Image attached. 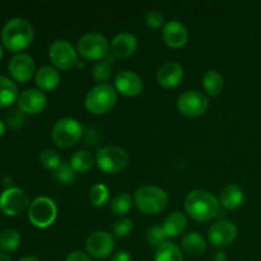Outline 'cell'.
<instances>
[{"mask_svg":"<svg viewBox=\"0 0 261 261\" xmlns=\"http://www.w3.org/2000/svg\"><path fill=\"white\" fill-rule=\"evenodd\" d=\"M186 213L196 222H209L221 213L219 200L206 190H193L184 201Z\"/></svg>","mask_w":261,"mask_h":261,"instance_id":"cell-1","label":"cell"},{"mask_svg":"<svg viewBox=\"0 0 261 261\" xmlns=\"http://www.w3.org/2000/svg\"><path fill=\"white\" fill-rule=\"evenodd\" d=\"M35 32L28 20L23 18H12L2 30V42L7 50L18 53L25 50L32 43Z\"/></svg>","mask_w":261,"mask_h":261,"instance_id":"cell-2","label":"cell"},{"mask_svg":"<svg viewBox=\"0 0 261 261\" xmlns=\"http://www.w3.org/2000/svg\"><path fill=\"white\" fill-rule=\"evenodd\" d=\"M117 102V92L111 84H97L87 93L84 106L92 115H105L111 111Z\"/></svg>","mask_w":261,"mask_h":261,"instance_id":"cell-3","label":"cell"},{"mask_svg":"<svg viewBox=\"0 0 261 261\" xmlns=\"http://www.w3.org/2000/svg\"><path fill=\"white\" fill-rule=\"evenodd\" d=\"M134 203L142 213L157 214L167 206L168 195L158 186H142L134 193Z\"/></svg>","mask_w":261,"mask_h":261,"instance_id":"cell-4","label":"cell"},{"mask_svg":"<svg viewBox=\"0 0 261 261\" xmlns=\"http://www.w3.org/2000/svg\"><path fill=\"white\" fill-rule=\"evenodd\" d=\"M84 134V126L73 117H63L54 125L51 139L59 148H70L81 140Z\"/></svg>","mask_w":261,"mask_h":261,"instance_id":"cell-5","label":"cell"},{"mask_svg":"<svg viewBox=\"0 0 261 261\" xmlns=\"http://www.w3.org/2000/svg\"><path fill=\"white\" fill-rule=\"evenodd\" d=\"M111 51V45L103 35L98 32L86 33L76 42V53L84 60L99 61L107 58Z\"/></svg>","mask_w":261,"mask_h":261,"instance_id":"cell-6","label":"cell"},{"mask_svg":"<svg viewBox=\"0 0 261 261\" xmlns=\"http://www.w3.org/2000/svg\"><path fill=\"white\" fill-rule=\"evenodd\" d=\"M58 217V206L53 199L47 196H38L28 208V219L37 228H47Z\"/></svg>","mask_w":261,"mask_h":261,"instance_id":"cell-7","label":"cell"},{"mask_svg":"<svg viewBox=\"0 0 261 261\" xmlns=\"http://www.w3.org/2000/svg\"><path fill=\"white\" fill-rule=\"evenodd\" d=\"M96 163L101 171L106 173H117L129 163V154L125 149L115 145L102 147L97 150Z\"/></svg>","mask_w":261,"mask_h":261,"instance_id":"cell-8","label":"cell"},{"mask_svg":"<svg viewBox=\"0 0 261 261\" xmlns=\"http://www.w3.org/2000/svg\"><path fill=\"white\" fill-rule=\"evenodd\" d=\"M48 59L58 70H70L78 65V53L66 40H56L51 43Z\"/></svg>","mask_w":261,"mask_h":261,"instance_id":"cell-9","label":"cell"},{"mask_svg":"<svg viewBox=\"0 0 261 261\" xmlns=\"http://www.w3.org/2000/svg\"><path fill=\"white\" fill-rule=\"evenodd\" d=\"M27 194L19 188L5 189L0 195V211L8 217H18L30 208Z\"/></svg>","mask_w":261,"mask_h":261,"instance_id":"cell-10","label":"cell"},{"mask_svg":"<svg viewBox=\"0 0 261 261\" xmlns=\"http://www.w3.org/2000/svg\"><path fill=\"white\" fill-rule=\"evenodd\" d=\"M209 99L203 92L188 91L180 94L177 99V110L188 117H198L206 112Z\"/></svg>","mask_w":261,"mask_h":261,"instance_id":"cell-11","label":"cell"},{"mask_svg":"<svg viewBox=\"0 0 261 261\" xmlns=\"http://www.w3.org/2000/svg\"><path fill=\"white\" fill-rule=\"evenodd\" d=\"M87 254L93 259H106L115 250L114 234L106 231H96L86 241Z\"/></svg>","mask_w":261,"mask_h":261,"instance_id":"cell-12","label":"cell"},{"mask_svg":"<svg viewBox=\"0 0 261 261\" xmlns=\"http://www.w3.org/2000/svg\"><path fill=\"white\" fill-rule=\"evenodd\" d=\"M239 229L236 224L227 219H219L208 229V240L216 247H226L236 240Z\"/></svg>","mask_w":261,"mask_h":261,"instance_id":"cell-13","label":"cell"},{"mask_svg":"<svg viewBox=\"0 0 261 261\" xmlns=\"http://www.w3.org/2000/svg\"><path fill=\"white\" fill-rule=\"evenodd\" d=\"M10 76L18 83H27L31 78L36 74V64L32 56L28 54L19 53L15 54L9 61L8 65Z\"/></svg>","mask_w":261,"mask_h":261,"instance_id":"cell-14","label":"cell"},{"mask_svg":"<svg viewBox=\"0 0 261 261\" xmlns=\"http://www.w3.org/2000/svg\"><path fill=\"white\" fill-rule=\"evenodd\" d=\"M18 109L25 115L41 114L47 107V97L42 91L28 88L18 97Z\"/></svg>","mask_w":261,"mask_h":261,"instance_id":"cell-15","label":"cell"},{"mask_svg":"<svg viewBox=\"0 0 261 261\" xmlns=\"http://www.w3.org/2000/svg\"><path fill=\"white\" fill-rule=\"evenodd\" d=\"M144 84L142 78L134 71L122 70L115 76V89L125 97H137L143 92Z\"/></svg>","mask_w":261,"mask_h":261,"instance_id":"cell-16","label":"cell"},{"mask_svg":"<svg viewBox=\"0 0 261 261\" xmlns=\"http://www.w3.org/2000/svg\"><path fill=\"white\" fill-rule=\"evenodd\" d=\"M182 78L184 68L177 61H166L157 70V82L163 88H175Z\"/></svg>","mask_w":261,"mask_h":261,"instance_id":"cell-17","label":"cell"},{"mask_svg":"<svg viewBox=\"0 0 261 261\" xmlns=\"http://www.w3.org/2000/svg\"><path fill=\"white\" fill-rule=\"evenodd\" d=\"M162 38L171 48H181L189 40L188 28L178 20H170L163 25Z\"/></svg>","mask_w":261,"mask_h":261,"instance_id":"cell-18","label":"cell"},{"mask_svg":"<svg viewBox=\"0 0 261 261\" xmlns=\"http://www.w3.org/2000/svg\"><path fill=\"white\" fill-rule=\"evenodd\" d=\"M138 40L129 32L119 33L111 41V54L116 59H126L137 51Z\"/></svg>","mask_w":261,"mask_h":261,"instance_id":"cell-19","label":"cell"},{"mask_svg":"<svg viewBox=\"0 0 261 261\" xmlns=\"http://www.w3.org/2000/svg\"><path fill=\"white\" fill-rule=\"evenodd\" d=\"M35 82L40 91H54L60 84V73L54 66H41L35 74Z\"/></svg>","mask_w":261,"mask_h":261,"instance_id":"cell-20","label":"cell"},{"mask_svg":"<svg viewBox=\"0 0 261 261\" xmlns=\"http://www.w3.org/2000/svg\"><path fill=\"white\" fill-rule=\"evenodd\" d=\"M218 200L221 206H223L226 211H234L244 203V191L234 184H228L221 190Z\"/></svg>","mask_w":261,"mask_h":261,"instance_id":"cell-21","label":"cell"},{"mask_svg":"<svg viewBox=\"0 0 261 261\" xmlns=\"http://www.w3.org/2000/svg\"><path fill=\"white\" fill-rule=\"evenodd\" d=\"M162 228L167 239L178 237L188 228V218L181 212H173L165 219Z\"/></svg>","mask_w":261,"mask_h":261,"instance_id":"cell-22","label":"cell"},{"mask_svg":"<svg viewBox=\"0 0 261 261\" xmlns=\"http://www.w3.org/2000/svg\"><path fill=\"white\" fill-rule=\"evenodd\" d=\"M181 249L190 256H200L206 250V241L198 232H189L181 240Z\"/></svg>","mask_w":261,"mask_h":261,"instance_id":"cell-23","label":"cell"},{"mask_svg":"<svg viewBox=\"0 0 261 261\" xmlns=\"http://www.w3.org/2000/svg\"><path fill=\"white\" fill-rule=\"evenodd\" d=\"M18 97L17 84L8 76L0 75V109L13 105L18 101Z\"/></svg>","mask_w":261,"mask_h":261,"instance_id":"cell-24","label":"cell"},{"mask_svg":"<svg viewBox=\"0 0 261 261\" xmlns=\"http://www.w3.org/2000/svg\"><path fill=\"white\" fill-rule=\"evenodd\" d=\"M115 59L116 58L109 55L102 60L96 61V64L92 66V76L94 81L98 82V84H106V82L110 81L115 65Z\"/></svg>","mask_w":261,"mask_h":261,"instance_id":"cell-25","label":"cell"},{"mask_svg":"<svg viewBox=\"0 0 261 261\" xmlns=\"http://www.w3.org/2000/svg\"><path fill=\"white\" fill-rule=\"evenodd\" d=\"M154 261H184L182 251L173 242L166 241L155 249Z\"/></svg>","mask_w":261,"mask_h":261,"instance_id":"cell-26","label":"cell"},{"mask_svg":"<svg viewBox=\"0 0 261 261\" xmlns=\"http://www.w3.org/2000/svg\"><path fill=\"white\" fill-rule=\"evenodd\" d=\"M223 86V76H222L217 70H209L204 74L203 87L204 91H205L209 96L217 97L218 94H221Z\"/></svg>","mask_w":261,"mask_h":261,"instance_id":"cell-27","label":"cell"},{"mask_svg":"<svg viewBox=\"0 0 261 261\" xmlns=\"http://www.w3.org/2000/svg\"><path fill=\"white\" fill-rule=\"evenodd\" d=\"M96 158L88 150H76L70 157V166L75 172H87L93 167Z\"/></svg>","mask_w":261,"mask_h":261,"instance_id":"cell-28","label":"cell"},{"mask_svg":"<svg viewBox=\"0 0 261 261\" xmlns=\"http://www.w3.org/2000/svg\"><path fill=\"white\" fill-rule=\"evenodd\" d=\"M110 208L112 213L117 217H124L132 209V196L127 193H120L115 195L110 201Z\"/></svg>","mask_w":261,"mask_h":261,"instance_id":"cell-29","label":"cell"},{"mask_svg":"<svg viewBox=\"0 0 261 261\" xmlns=\"http://www.w3.org/2000/svg\"><path fill=\"white\" fill-rule=\"evenodd\" d=\"M20 234L13 228L4 229L0 233V250L3 252H12L19 247Z\"/></svg>","mask_w":261,"mask_h":261,"instance_id":"cell-30","label":"cell"},{"mask_svg":"<svg viewBox=\"0 0 261 261\" xmlns=\"http://www.w3.org/2000/svg\"><path fill=\"white\" fill-rule=\"evenodd\" d=\"M54 177L59 184L70 185L75 181V171L69 162H61L60 166L54 171Z\"/></svg>","mask_w":261,"mask_h":261,"instance_id":"cell-31","label":"cell"},{"mask_svg":"<svg viewBox=\"0 0 261 261\" xmlns=\"http://www.w3.org/2000/svg\"><path fill=\"white\" fill-rule=\"evenodd\" d=\"M110 191L103 184H96L89 190V200L94 206H103L109 201Z\"/></svg>","mask_w":261,"mask_h":261,"instance_id":"cell-32","label":"cell"},{"mask_svg":"<svg viewBox=\"0 0 261 261\" xmlns=\"http://www.w3.org/2000/svg\"><path fill=\"white\" fill-rule=\"evenodd\" d=\"M38 160H40V163L46 170L51 171H55L61 163L60 157H59V154L54 149L42 150L40 153V155H38Z\"/></svg>","mask_w":261,"mask_h":261,"instance_id":"cell-33","label":"cell"},{"mask_svg":"<svg viewBox=\"0 0 261 261\" xmlns=\"http://www.w3.org/2000/svg\"><path fill=\"white\" fill-rule=\"evenodd\" d=\"M166 234L165 231H163L162 227L160 226H153L150 228H148L147 231V242L149 244V246L155 247L157 249L158 246L166 242Z\"/></svg>","mask_w":261,"mask_h":261,"instance_id":"cell-34","label":"cell"},{"mask_svg":"<svg viewBox=\"0 0 261 261\" xmlns=\"http://www.w3.org/2000/svg\"><path fill=\"white\" fill-rule=\"evenodd\" d=\"M132 229L133 222L129 218H125V217L115 222L114 226H112V232H114V236L116 237H126Z\"/></svg>","mask_w":261,"mask_h":261,"instance_id":"cell-35","label":"cell"},{"mask_svg":"<svg viewBox=\"0 0 261 261\" xmlns=\"http://www.w3.org/2000/svg\"><path fill=\"white\" fill-rule=\"evenodd\" d=\"M145 23L150 30H160L161 27L166 24L165 17L161 12L158 10H149L145 15Z\"/></svg>","mask_w":261,"mask_h":261,"instance_id":"cell-36","label":"cell"},{"mask_svg":"<svg viewBox=\"0 0 261 261\" xmlns=\"http://www.w3.org/2000/svg\"><path fill=\"white\" fill-rule=\"evenodd\" d=\"M25 114H23L19 109L12 110L5 117V122L9 125L12 129H20L25 122Z\"/></svg>","mask_w":261,"mask_h":261,"instance_id":"cell-37","label":"cell"},{"mask_svg":"<svg viewBox=\"0 0 261 261\" xmlns=\"http://www.w3.org/2000/svg\"><path fill=\"white\" fill-rule=\"evenodd\" d=\"M65 261H92L91 256L82 251H73L66 256Z\"/></svg>","mask_w":261,"mask_h":261,"instance_id":"cell-38","label":"cell"},{"mask_svg":"<svg viewBox=\"0 0 261 261\" xmlns=\"http://www.w3.org/2000/svg\"><path fill=\"white\" fill-rule=\"evenodd\" d=\"M111 261H132V256L125 250H119L111 256Z\"/></svg>","mask_w":261,"mask_h":261,"instance_id":"cell-39","label":"cell"},{"mask_svg":"<svg viewBox=\"0 0 261 261\" xmlns=\"http://www.w3.org/2000/svg\"><path fill=\"white\" fill-rule=\"evenodd\" d=\"M213 261H227V256L223 251L217 252L216 255L213 256Z\"/></svg>","mask_w":261,"mask_h":261,"instance_id":"cell-40","label":"cell"},{"mask_svg":"<svg viewBox=\"0 0 261 261\" xmlns=\"http://www.w3.org/2000/svg\"><path fill=\"white\" fill-rule=\"evenodd\" d=\"M3 185L7 186V189L14 188V186H13L12 178H9V177H8V176H7V177H4V180H3Z\"/></svg>","mask_w":261,"mask_h":261,"instance_id":"cell-41","label":"cell"},{"mask_svg":"<svg viewBox=\"0 0 261 261\" xmlns=\"http://www.w3.org/2000/svg\"><path fill=\"white\" fill-rule=\"evenodd\" d=\"M19 261H41V260L37 259L36 256H24V257H22Z\"/></svg>","mask_w":261,"mask_h":261,"instance_id":"cell-42","label":"cell"},{"mask_svg":"<svg viewBox=\"0 0 261 261\" xmlns=\"http://www.w3.org/2000/svg\"><path fill=\"white\" fill-rule=\"evenodd\" d=\"M0 261H12V260H10V257L8 256V255L5 254V252L0 251Z\"/></svg>","mask_w":261,"mask_h":261,"instance_id":"cell-43","label":"cell"},{"mask_svg":"<svg viewBox=\"0 0 261 261\" xmlns=\"http://www.w3.org/2000/svg\"><path fill=\"white\" fill-rule=\"evenodd\" d=\"M5 133V122L3 120H0V137H3Z\"/></svg>","mask_w":261,"mask_h":261,"instance_id":"cell-44","label":"cell"},{"mask_svg":"<svg viewBox=\"0 0 261 261\" xmlns=\"http://www.w3.org/2000/svg\"><path fill=\"white\" fill-rule=\"evenodd\" d=\"M3 54H4V50H3V46L2 43H0V59L3 58Z\"/></svg>","mask_w":261,"mask_h":261,"instance_id":"cell-45","label":"cell"}]
</instances>
